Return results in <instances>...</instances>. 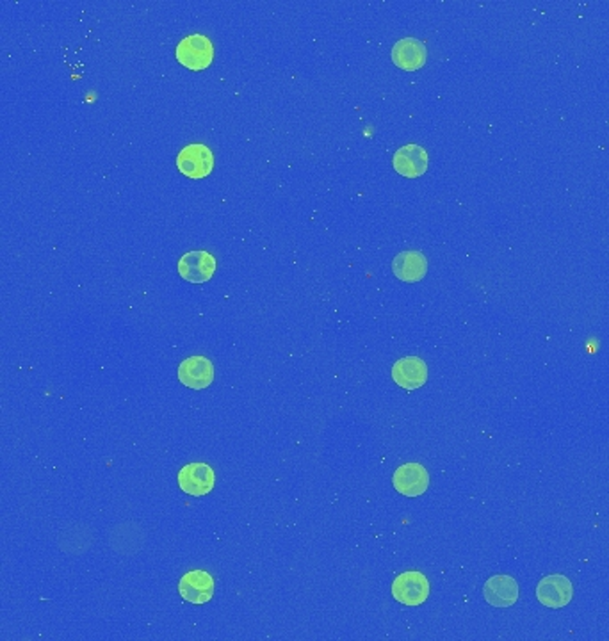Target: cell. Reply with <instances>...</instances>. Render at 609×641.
Instances as JSON below:
<instances>
[{
    "instance_id": "obj_5",
    "label": "cell",
    "mask_w": 609,
    "mask_h": 641,
    "mask_svg": "<svg viewBox=\"0 0 609 641\" xmlns=\"http://www.w3.org/2000/svg\"><path fill=\"white\" fill-rule=\"evenodd\" d=\"M572 597H573V586L569 577L562 574L545 575L536 586V599L542 605L551 609H562L569 605Z\"/></svg>"
},
{
    "instance_id": "obj_4",
    "label": "cell",
    "mask_w": 609,
    "mask_h": 641,
    "mask_svg": "<svg viewBox=\"0 0 609 641\" xmlns=\"http://www.w3.org/2000/svg\"><path fill=\"white\" fill-rule=\"evenodd\" d=\"M177 481L184 493L191 497H203L212 492L216 474L208 463L197 462V463L184 465L177 474Z\"/></svg>"
},
{
    "instance_id": "obj_6",
    "label": "cell",
    "mask_w": 609,
    "mask_h": 641,
    "mask_svg": "<svg viewBox=\"0 0 609 641\" xmlns=\"http://www.w3.org/2000/svg\"><path fill=\"white\" fill-rule=\"evenodd\" d=\"M178 594L189 604L202 605L214 597V579L205 570H191L184 574L178 581Z\"/></svg>"
},
{
    "instance_id": "obj_13",
    "label": "cell",
    "mask_w": 609,
    "mask_h": 641,
    "mask_svg": "<svg viewBox=\"0 0 609 641\" xmlns=\"http://www.w3.org/2000/svg\"><path fill=\"white\" fill-rule=\"evenodd\" d=\"M428 152L419 145L401 147L392 159L394 169L405 178H419L428 171Z\"/></svg>"
},
{
    "instance_id": "obj_2",
    "label": "cell",
    "mask_w": 609,
    "mask_h": 641,
    "mask_svg": "<svg viewBox=\"0 0 609 641\" xmlns=\"http://www.w3.org/2000/svg\"><path fill=\"white\" fill-rule=\"evenodd\" d=\"M392 597L403 605H421L430 597V581L419 570H408L400 574L392 583Z\"/></svg>"
},
{
    "instance_id": "obj_9",
    "label": "cell",
    "mask_w": 609,
    "mask_h": 641,
    "mask_svg": "<svg viewBox=\"0 0 609 641\" xmlns=\"http://www.w3.org/2000/svg\"><path fill=\"white\" fill-rule=\"evenodd\" d=\"M392 484L396 492H400L405 497H419L430 486V474L426 467L421 463H415V462L403 463L401 467L396 469L392 476Z\"/></svg>"
},
{
    "instance_id": "obj_3",
    "label": "cell",
    "mask_w": 609,
    "mask_h": 641,
    "mask_svg": "<svg viewBox=\"0 0 609 641\" xmlns=\"http://www.w3.org/2000/svg\"><path fill=\"white\" fill-rule=\"evenodd\" d=\"M177 168L184 177L200 180L210 175L214 168V156L207 145L193 143L178 152Z\"/></svg>"
},
{
    "instance_id": "obj_10",
    "label": "cell",
    "mask_w": 609,
    "mask_h": 641,
    "mask_svg": "<svg viewBox=\"0 0 609 641\" xmlns=\"http://www.w3.org/2000/svg\"><path fill=\"white\" fill-rule=\"evenodd\" d=\"M392 380L405 391H417L428 382V365L419 357H405L392 365Z\"/></svg>"
},
{
    "instance_id": "obj_7",
    "label": "cell",
    "mask_w": 609,
    "mask_h": 641,
    "mask_svg": "<svg viewBox=\"0 0 609 641\" xmlns=\"http://www.w3.org/2000/svg\"><path fill=\"white\" fill-rule=\"evenodd\" d=\"M178 382L193 391H203L214 382V365L207 357L195 355L180 361L177 371Z\"/></svg>"
},
{
    "instance_id": "obj_8",
    "label": "cell",
    "mask_w": 609,
    "mask_h": 641,
    "mask_svg": "<svg viewBox=\"0 0 609 641\" xmlns=\"http://www.w3.org/2000/svg\"><path fill=\"white\" fill-rule=\"evenodd\" d=\"M177 270H178V275L186 281L205 283L212 279L216 271V259L205 249L188 251L180 257Z\"/></svg>"
},
{
    "instance_id": "obj_12",
    "label": "cell",
    "mask_w": 609,
    "mask_h": 641,
    "mask_svg": "<svg viewBox=\"0 0 609 641\" xmlns=\"http://www.w3.org/2000/svg\"><path fill=\"white\" fill-rule=\"evenodd\" d=\"M391 57L398 68H401L405 72H415L426 65L428 52H426V45L422 41L415 40V38H403L392 46Z\"/></svg>"
},
{
    "instance_id": "obj_14",
    "label": "cell",
    "mask_w": 609,
    "mask_h": 641,
    "mask_svg": "<svg viewBox=\"0 0 609 641\" xmlns=\"http://www.w3.org/2000/svg\"><path fill=\"white\" fill-rule=\"evenodd\" d=\"M392 271L400 280L406 283L421 281L428 273V259L419 249H406L394 257Z\"/></svg>"
},
{
    "instance_id": "obj_1",
    "label": "cell",
    "mask_w": 609,
    "mask_h": 641,
    "mask_svg": "<svg viewBox=\"0 0 609 641\" xmlns=\"http://www.w3.org/2000/svg\"><path fill=\"white\" fill-rule=\"evenodd\" d=\"M175 57L182 66L193 72H200L210 66L214 59V46L207 36L191 35L177 45Z\"/></svg>"
},
{
    "instance_id": "obj_11",
    "label": "cell",
    "mask_w": 609,
    "mask_h": 641,
    "mask_svg": "<svg viewBox=\"0 0 609 641\" xmlns=\"http://www.w3.org/2000/svg\"><path fill=\"white\" fill-rule=\"evenodd\" d=\"M519 583L512 575H493L483 586V597L493 607H510L519 601Z\"/></svg>"
}]
</instances>
